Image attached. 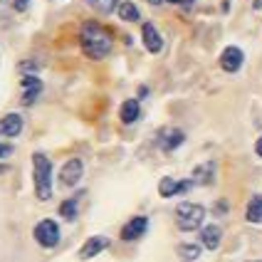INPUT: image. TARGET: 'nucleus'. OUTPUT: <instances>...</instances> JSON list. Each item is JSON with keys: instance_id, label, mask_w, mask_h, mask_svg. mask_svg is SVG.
I'll return each instance as SVG.
<instances>
[{"instance_id": "nucleus-19", "label": "nucleus", "mask_w": 262, "mask_h": 262, "mask_svg": "<svg viewBox=\"0 0 262 262\" xmlns=\"http://www.w3.org/2000/svg\"><path fill=\"white\" fill-rule=\"evenodd\" d=\"M117 13H119V17H121L124 23H136V20L141 17V13H139V8H136L134 3H129V0H124V3H119Z\"/></svg>"}, {"instance_id": "nucleus-21", "label": "nucleus", "mask_w": 262, "mask_h": 262, "mask_svg": "<svg viewBox=\"0 0 262 262\" xmlns=\"http://www.w3.org/2000/svg\"><path fill=\"white\" fill-rule=\"evenodd\" d=\"M59 215L67 220L77 218V198H70V201H64V203L59 205Z\"/></svg>"}, {"instance_id": "nucleus-2", "label": "nucleus", "mask_w": 262, "mask_h": 262, "mask_svg": "<svg viewBox=\"0 0 262 262\" xmlns=\"http://www.w3.org/2000/svg\"><path fill=\"white\" fill-rule=\"evenodd\" d=\"M32 181H35V195L37 201L52 198V163L45 154H32Z\"/></svg>"}, {"instance_id": "nucleus-15", "label": "nucleus", "mask_w": 262, "mask_h": 262, "mask_svg": "<svg viewBox=\"0 0 262 262\" xmlns=\"http://www.w3.org/2000/svg\"><path fill=\"white\" fill-rule=\"evenodd\" d=\"M141 114V104L139 99H126V102L121 104V109H119V119L124 121V124H134L136 119Z\"/></svg>"}, {"instance_id": "nucleus-18", "label": "nucleus", "mask_w": 262, "mask_h": 262, "mask_svg": "<svg viewBox=\"0 0 262 262\" xmlns=\"http://www.w3.org/2000/svg\"><path fill=\"white\" fill-rule=\"evenodd\" d=\"M176 252H178V257L183 262H195L201 257V245H195V243H183V245L176 248Z\"/></svg>"}, {"instance_id": "nucleus-10", "label": "nucleus", "mask_w": 262, "mask_h": 262, "mask_svg": "<svg viewBox=\"0 0 262 262\" xmlns=\"http://www.w3.org/2000/svg\"><path fill=\"white\" fill-rule=\"evenodd\" d=\"M141 40H144L146 50L154 52V55H159L161 50H163V37H161V32L156 30L154 23H144V28H141Z\"/></svg>"}, {"instance_id": "nucleus-14", "label": "nucleus", "mask_w": 262, "mask_h": 262, "mask_svg": "<svg viewBox=\"0 0 262 262\" xmlns=\"http://www.w3.org/2000/svg\"><path fill=\"white\" fill-rule=\"evenodd\" d=\"M220 240H223V230H220V225H205L203 230H201V243H203L205 250H218Z\"/></svg>"}, {"instance_id": "nucleus-8", "label": "nucleus", "mask_w": 262, "mask_h": 262, "mask_svg": "<svg viewBox=\"0 0 262 262\" xmlns=\"http://www.w3.org/2000/svg\"><path fill=\"white\" fill-rule=\"evenodd\" d=\"M243 62H245V55H243V50L240 47H225L223 50V55H220V67L225 70V72H237L240 67H243Z\"/></svg>"}, {"instance_id": "nucleus-5", "label": "nucleus", "mask_w": 262, "mask_h": 262, "mask_svg": "<svg viewBox=\"0 0 262 262\" xmlns=\"http://www.w3.org/2000/svg\"><path fill=\"white\" fill-rule=\"evenodd\" d=\"M82 176H84V161L82 159H70L62 163V168H59V183L62 186H67V188H72V186H77L79 181H82Z\"/></svg>"}, {"instance_id": "nucleus-7", "label": "nucleus", "mask_w": 262, "mask_h": 262, "mask_svg": "<svg viewBox=\"0 0 262 262\" xmlns=\"http://www.w3.org/2000/svg\"><path fill=\"white\" fill-rule=\"evenodd\" d=\"M146 230H148V218H146V215H136V218H131L129 223L121 228V240H124V243H134V240L144 237Z\"/></svg>"}, {"instance_id": "nucleus-3", "label": "nucleus", "mask_w": 262, "mask_h": 262, "mask_svg": "<svg viewBox=\"0 0 262 262\" xmlns=\"http://www.w3.org/2000/svg\"><path fill=\"white\" fill-rule=\"evenodd\" d=\"M205 220V208L198 203H178L176 208V225L183 233H193L203 225Z\"/></svg>"}, {"instance_id": "nucleus-27", "label": "nucleus", "mask_w": 262, "mask_h": 262, "mask_svg": "<svg viewBox=\"0 0 262 262\" xmlns=\"http://www.w3.org/2000/svg\"><path fill=\"white\" fill-rule=\"evenodd\" d=\"M255 262H262V260H255Z\"/></svg>"}, {"instance_id": "nucleus-4", "label": "nucleus", "mask_w": 262, "mask_h": 262, "mask_svg": "<svg viewBox=\"0 0 262 262\" xmlns=\"http://www.w3.org/2000/svg\"><path fill=\"white\" fill-rule=\"evenodd\" d=\"M32 235H35V240H37L42 248H55V245L59 243V225L55 223V220L45 218L35 225Z\"/></svg>"}, {"instance_id": "nucleus-20", "label": "nucleus", "mask_w": 262, "mask_h": 262, "mask_svg": "<svg viewBox=\"0 0 262 262\" xmlns=\"http://www.w3.org/2000/svg\"><path fill=\"white\" fill-rule=\"evenodd\" d=\"M87 3L94 8V10H99V13H104V15L114 13L119 8V0H87Z\"/></svg>"}, {"instance_id": "nucleus-23", "label": "nucleus", "mask_w": 262, "mask_h": 262, "mask_svg": "<svg viewBox=\"0 0 262 262\" xmlns=\"http://www.w3.org/2000/svg\"><path fill=\"white\" fill-rule=\"evenodd\" d=\"M13 5H15V10H20V13H23V10H28V5H30V0H15Z\"/></svg>"}, {"instance_id": "nucleus-9", "label": "nucleus", "mask_w": 262, "mask_h": 262, "mask_svg": "<svg viewBox=\"0 0 262 262\" xmlns=\"http://www.w3.org/2000/svg\"><path fill=\"white\" fill-rule=\"evenodd\" d=\"M106 248H109V237H104V235H94V237H89L87 243L82 245V250H79V260H92V257L102 255Z\"/></svg>"}, {"instance_id": "nucleus-22", "label": "nucleus", "mask_w": 262, "mask_h": 262, "mask_svg": "<svg viewBox=\"0 0 262 262\" xmlns=\"http://www.w3.org/2000/svg\"><path fill=\"white\" fill-rule=\"evenodd\" d=\"M13 144H0V159H8V156H13Z\"/></svg>"}, {"instance_id": "nucleus-6", "label": "nucleus", "mask_w": 262, "mask_h": 262, "mask_svg": "<svg viewBox=\"0 0 262 262\" xmlns=\"http://www.w3.org/2000/svg\"><path fill=\"white\" fill-rule=\"evenodd\" d=\"M193 178H188V181H176V178H171V176H166V178H161L159 183V195L161 198H173V195H178V193H186V190L193 188Z\"/></svg>"}, {"instance_id": "nucleus-11", "label": "nucleus", "mask_w": 262, "mask_h": 262, "mask_svg": "<svg viewBox=\"0 0 262 262\" xmlns=\"http://www.w3.org/2000/svg\"><path fill=\"white\" fill-rule=\"evenodd\" d=\"M42 94V82L37 77H23V104L25 106H32L37 102V97Z\"/></svg>"}, {"instance_id": "nucleus-26", "label": "nucleus", "mask_w": 262, "mask_h": 262, "mask_svg": "<svg viewBox=\"0 0 262 262\" xmlns=\"http://www.w3.org/2000/svg\"><path fill=\"white\" fill-rule=\"evenodd\" d=\"M148 3H151V5H161L163 0H148Z\"/></svg>"}, {"instance_id": "nucleus-1", "label": "nucleus", "mask_w": 262, "mask_h": 262, "mask_svg": "<svg viewBox=\"0 0 262 262\" xmlns=\"http://www.w3.org/2000/svg\"><path fill=\"white\" fill-rule=\"evenodd\" d=\"M79 45H82V52L87 55L89 59H104L109 52H112V35L94 20H89L82 25L79 30Z\"/></svg>"}, {"instance_id": "nucleus-16", "label": "nucleus", "mask_w": 262, "mask_h": 262, "mask_svg": "<svg viewBox=\"0 0 262 262\" xmlns=\"http://www.w3.org/2000/svg\"><path fill=\"white\" fill-rule=\"evenodd\" d=\"M245 218H248V223H252V225H262V195H252V198H250Z\"/></svg>"}, {"instance_id": "nucleus-24", "label": "nucleus", "mask_w": 262, "mask_h": 262, "mask_svg": "<svg viewBox=\"0 0 262 262\" xmlns=\"http://www.w3.org/2000/svg\"><path fill=\"white\" fill-rule=\"evenodd\" d=\"M255 154H257V156L262 159V136L257 139V141H255Z\"/></svg>"}, {"instance_id": "nucleus-17", "label": "nucleus", "mask_w": 262, "mask_h": 262, "mask_svg": "<svg viewBox=\"0 0 262 262\" xmlns=\"http://www.w3.org/2000/svg\"><path fill=\"white\" fill-rule=\"evenodd\" d=\"M213 176H215V163H203L193 171V181L201 183V186H210L213 183Z\"/></svg>"}, {"instance_id": "nucleus-12", "label": "nucleus", "mask_w": 262, "mask_h": 262, "mask_svg": "<svg viewBox=\"0 0 262 262\" xmlns=\"http://www.w3.org/2000/svg\"><path fill=\"white\" fill-rule=\"evenodd\" d=\"M183 141H186V134L181 129H161L159 131V146L163 151H176Z\"/></svg>"}, {"instance_id": "nucleus-13", "label": "nucleus", "mask_w": 262, "mask_h": 262, "mask_svg": "<svg viewBox=\"0 0 262 262\" xmlns=\"http://www.w3.org/2000/svg\"><path fill=\"white\" fill-rule=\"evenodd\" d=\"M23 117L20 114H5L0 119V136H8V139H15L23 134Z\"/></svg>"}, {"instance_id": "nucleus-25", "label": "nucleus", "mask_w": 262, "mask_h": 262, "mask_svg": "<svg viewBox=\"0 0 262 262\" xmlns=\"http://www.w3.org/2000/svg\"><path fill=\"white\" fill-rule=\"evenodd\" d=\"M166 3H178V5H190L193 0H166Z\"/></svg>"}]
</instances>
